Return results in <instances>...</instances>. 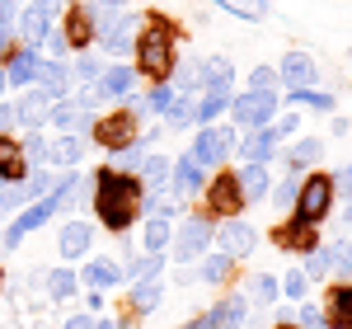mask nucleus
<instances>
[{
	"label": "nucleus",
	"mask_w": 352,
	"mask_h": 329,
	"mask_svg": "<svg viewBox=\"0 0 352 329\" xmlns=\"http://www.w3.org/2000/svg\"><path fill=\"white\" fill-rule=\"evenodd\" d=\"M141 193H146V184H141L136 174L113 169V164H104V169L94 174V212H99V221L109 226L113 235H122V231L136 221Z\"/></svg>",
	"instance_id": "1"
},
{
	"label": "nucleus",
	"mask_w": 352,
	"mask_h": 329,
	"mask_svg": "<svg viewBox=\"0 0 352 329\" xmlns=\"http://www.w3.org/2000/svg\"><path fill=\"white\" fill-rule=\"evenodd\" d=\"M174 43H179V28L169 24L164 14H151L141 38H136V76L160 85L174 71Z\"/></svg>",
	"instance_id": "2"
},
{
	"label": "nucleus",
	"mask_w": 352,
	"mask_h": 329,
	"mask_svg": "<svg viewBox=\"0 0 352 329\" xmlns=\"http://www.w3.org/2000/svg\"><path fill=\"white\" fill-rule=\"evenodd\" d=\"M76 189H80V169H71V174H66V179H61V184H56V189L47 193V198H38V202H28L24 212H19V217H14L10 226H5V231H0V254H10V249H19V240H24L28 231H38V226H47L56 207H66V202L76 198Z\"/></svg>",
	"instance_id": "3"
},
{
	"label": "nucleus",
	"mask_w": 352,
	"mask_h": 329,
	"mask_svg": "<svg viewBox=\"0 0 352 329\" xmlns=\"http://www.w3.org/2000/svg\"><path fill=\"white\" fill-rule=\"evenodd\" d=\"M132 85H136V66H122V61H113L109 71H99V81H94V85H85L76 104L89 113L94 104H104V99H127V94H132Z\"/></svg>",
	"instance_id": "4"
},
{
	"label": "nucleus",
	"mask_w": 352,
	"mask_h": 329,
	"mask_svg": "<svg viewBox=\"0 0 352 329\" xmlns=\"http://www.w3.org/2000/svg\"><path fill=\"white\" fill-rule=\"evenodd\" d=\"M329 207H333V179H329V174H310L296 193V221L320 226V221L329 217Z\"/></svg>",
	"instance_id": "5"
},
{
	"label": "nucleus",
	"mask_w": 352,
	"mask_h": 329,
	"mask_svg": "<svg viewBox=\"0 0 352 329\" xmlns=\"http://www.w3.org/2000/svg\"><path fill=\"white\" fill-rule=\"evenodd\" d=\"M230 113H235V123L249 127V132H263L268 127V118H277V94L272 89H244L230 99Z\"/></svg>",
	"instance_id": "6"
},
{
	"label": "nucleus",
	"mask_w": 352,
	"mask_h": 329,
	"mask_svg": "<svg viewBox=\"0 0 352 329\" xmlns=\"http://www.w3.org/2000/svg\"><path fill=\"white\" fill-rule=\"evenodd\" d=\"M52 189H56V184H52V174H47V169H33V174L19 179V184H0V217H10V212L19 217L28 202H38L43 193H52Z\"/></svg>",
	"instance_id": "7"
},
{
	"label": "nucleus",
	"mask_w": 352,
	"mask_h": 329,
	"mask_svg": "<svg viewBox=\"0 0 352 329\" xmlns=\"http://www.w3.org/2000/svg\"><path fill=\"white\" fill-rule=\"evenodd\" d=\"M212 235H217V231H212V221L202 217V212H197V217L188 212V217L174 226V240H169V245H174V259H179V264H192L202 249L212 245Z\"/></svg>",
	"instance_id": "8"
},
{
	"label": "nucleus",
	"mask_w": 352,
	"mask_h": 329,
	"mask_svg": "<svg viewBox=\"0 0 352 329\" xmlns=\"http://www.w3.org/2000/svg\"><path fill=\"white\" fill-rule=\"evenodd\" d=\"M61 38L71 52H89L99 43V24H94V10L89 5H66V19H61Z\"/></svg>",
	"instance_id": "9"
},
{
	"label": "nucleus",
	"mask_w": 352,
	"mask_h": 329,
	"mask_svg": "<svg viewBox=\"0 0 352 329\" xmlns=\"http://www.w3.org/2000/svg\"><path fill=\"white\" fill-rule=\"evenodd\" d=\"M230 151H240V137H235V127H202L188 156L202 164V169H207V164H221L226 156H230Z\"/></svg>",
	"instance_id": "10"
},
{
	"label": "nucleus",
	"mask_w": 352,
	"mask_h": 329,
	"mask_svg": "<svg viewBox=\"0 0 352 329\" xmlns=\"http://www.w3.org/2000/svg\"><path fill=\"white\" fill-rule=\"evenodd\" d=\"M94 141L104 146V151H122V146H132L136 141V118L127 109H113V113H104V118H94Z\"/></svg>",
	"instance_id": "11"
},
{
	"label": "nucleus",
	"mask_w": 352,
	"mask_h": 329,
	"mask_svg": "<svg viewBox=\"0 0 352 329\" xmlns=\"http://www.w3.org/2000/svg\"><path fill=\"white\" fill-rule=\"evenodd\" d=\"M207 207H212V217H240L244 212V198H240V184H235V174L226 169V174H217L212 184H207Z\"/></svg>",
	"instance_id": "12"
},
{
	"label": "nucleus",
	"mask_w": 352,
	"mask_h": 329,
	"mask_svg": "<svg viewBox=\"0 0 352 329\" xmlns=\"http://www.w3.org/2000/svg\"><path fill=\"white\" fill-rule=\"evenodd\" d=\"M217 240H221V254H226V259H244V254L258 249V231H254L244 217H230L217 231Z\"/></svg>",
	"instance_id": "13"
},
{
	"label": "nucleus",
	"mask_w": 352,
	"mask_h": 329,
	"mask_svg": "<svg viewBox=\"0 0 352 329\" xmlns=\"http://www.w3.org/2000/svg\"><path fill=\"white\" fill-rule=\"evenodd\" d=\"M202 189H207V174H202V164L184 151L179 160L169 164V193L184 202V198H192V193H202Z\"/></svg>",
	"instance_id": "14"
},
{
	"label": "nucleus",
	"mask_w": 352,
	"mask_h": 329,
	"mask_svg": "<svg viewBox=\"0 0 352 329\" xmlns=\"http://www.w3.org/2000/svg\"><path fill=\"white\" fill-rule=\"evenodd\" d=\"M33 89H43L52 104H61V99H66V89H71V71H66V61H47V56H38Z\"/></svg>",
	"instance_id": "15"
},
{
	"label": "nucleus",
	"mask_w": 352,
	"mask_h": 329,
	"mask_svg": "<svg viewBox=\"0 0 352 329\" xmlns=\"http://www.w3.org/2000/svg\"><path fill=\"white\" fill-rule=\"evenodd\" d=\"M272 240H277L282 249H292V254H315V249H320V231L292 217V221H282V226L272 231Z\"/></svg>",
	"instance_id": "16"
},
{
	"label": "nucleus",
	"mask_w": 352,
	"mask_h": 329,
	"mask_svg": "<svg viewBox=\"0 0 352 329\" xmlns=\"http://www.w3.org/2000/svg\"><path fill=\"white\" fill-rule=\"evenodd\" d=\"M132 28H136V14H122V19H113V24L99 28V43H94V47H104L109 56H127V52H136Z\"/></svg>",
	"instance_id": "17"
},
{
	"label": "nucleus",
	"mask_w": 352,
	"mask_h": 329,
	"mask_svg": "<svg viewBox=\"0 0 352 329\" xmlns=\"http://www.w3.org/2000/svg\"><path fill=\"white\" fill-rule=\"evenodd\" d=\"M277 81H287V89H315V81H320V71H315V56H305L296 47V52L282 56V71H277Z\"/></svg>",
	"instance_id": "18"
},
{
	"label": "nucleus",
	"mask_w": 352,
	"mask_h": 329,
	"mask_svg": "<svg viewBox=\"0 0 352 329\" xmlns=\"http://www.w3.org/2000/svg\"><path fill=\"white\" fill-rule=\"evenodd\" d=\"M47 113H52V99H47L43 89H24V94L14 99V118H19V127H28V132H43Z\"/></svg>",
	"instance_id": "19"
},
{
	"label": "nucleus",
	"mask_w": 352,
	"mask_h": 329,
	"mask_svg": "<svg viewBox=\"0 0 352 329\" xmlns=\"http://www.w3.org/2000/svg\"><path fill=\"white\" fill-rule=\"evenodd\" d=\"M47 123H52V127H61V137H85V132L94 127V118H89V113H85L76 99H61V104H52Z\"/></svg>",
	"instance_id": "20"
},
{
	"label": "nucleus",
	"mask_w": 352,
	"mask_h": 329,
	"mask_svg": "<svg viewBox=\"0 0 352 329\" xmlns=\"http://www.w3.org/2000/svg\"><path fill=\"white\" fill-rule=\"evenodd\" d=\"M202 320H207V329H240L244 320H249V301H244V292H230V297L217 301Z\"/></svg>",
	"instance_id": "21"
},
{
	"label": "nucleus",
	"mask_w": 352,
	"mask_h": 329,
	"mask_svg": "<svg viewBox=\"0 0 352 329\" xmlns=\"http://www.w3.org/2000/svg\"><path fill=\"white\" fill-rule=\"evenodd\" d=\"M47 33H52V14H43V10L24 5V10H19V43H24V47H33V52H43Z\"/></svg>",
	"instance_id": "22"
},
{
	"label": "nucleus",
	"mask_w": 352,
	"mask_h": 329,
	"mask_svg": "<svg viewBox=\"0 0 352 329\" xmlns=\"http://www.w3.org/2000/svg\"><path fill=\"white\" fill-rule=\"evenodd\" d=\"M38 56L43 52H33V47H14L10 52V61H5V85H19V89H33V71H38Z\"/></svg>",
	"instance_id": "23"
},
{
	"label": "nucleus",
	"mask_w": 352,
	"mask_h": 329,
	"mask_svg": "<svg viewBox=\"0 0 352 329\" xmlns=\"http://www.w3.org/2000/svg\"><path fill=\"white\" fill-rule=\"evenodd\" d=\"M235 184H240V198H244V202H258V198H268V193H272L268 164H244L240 174H235Z\"/></svg>",
	"instance_id": "24"
},
{
	"label": "nucleus",
	"mask_w": 352,
	"mask_h": 329,
	"mask_svg": "<svg viewBox=\"0 0 352 329\" xmlns=\"http://www.w3.org/2000/svg\"><path fill=\"white\" fill-rule=\"evenodd\" d=\"M151 151H155V137H136L132 146L113 151V169H122V174H141V164L151 160Z\"/></svg>",
	"instance_id": "25"
},
{
	"label": "nucleus",
	"mask_w": 352,
	"mask_h": 329,
	"mask_svg": "<svg viewBox=\"0 0 352 329\" xmlns=\"http://www.w3.org/2000/svg\"><path fill=\"white\" fill-rule=\"evenodd\" d=\"M33 169L24 164V156H19V141L14 137H0V184H19V179H28Z\"/></svg>",
	"instance_id": "26"
},
{
	"label": "nucleus",
	"mask_w": 352,
	"mask_h": 329,
	"mask_svg": "<svg viewBox=\"0 0 352 329\" xmlns=\"http://www.w3.org/2000/svg\"><path fill=\"white\" fill-rule=\"evenodd\" d=\"M89 240H94V231L85 221H66L61 235H56V249H61V259H80L85 249H89Z\"/></svg>",
	"instance_id": "27"
},
{
	"label": "nucleus",
	"mask_w": 352,
	"mask_h": 329,
	"mask_svg": "<svg viewBox=\"0 0 352 329\" xmlns=\"http://www.w3.org/2000/svg\"><path fill=\"white\" fill-rule=\"evenodd\" d=\"M80 160H85V137H56V141H47V164L80 169Z\"/></svg>",
	"instance_id": "28"
},
{
	"label": "nucleus",
	"mask_w": 352,
	"mask_h": 329,
	"mask_svg": "<svg viewBox=\"0 0 352 329\" xmlns=\"http://www.w3.org/2000/svg\"><path fill=\"white\" fill-rule=\"evenodd\" d=\"M230 81H235L230 56H202V61H197V85H202V89H212V85H230Z\"/></svg>",
	"instance_id": "29"
},
{
	"label": "nucleus",
	"mask_w": 352,
	"mask_h": 329,
	"mask_svg": "<svg viewBox=\"0 0 352 329\" xmlns=\"http://www.w3.org/2000/svg\"><path fill=\"white\" fill-rule=\"evenodd\" d=\"M230 109V85H212V89H202V99H197V123H207L212 127V118Z\"/></svg>",
	"instance_id": "30"
},
{
	"label": "nucleus",
	"mask_w": 352,
	"mask_h": 329,
	"mask_svg": "<svg viewBox=\"0 0 352 329\" xmlns=\"http://www.w3.org/2000/svg\"><path fill=\"white\" fill-rule=\"evenodd\" d=\"M164 301V287L151 277V282H132V310L136 315H155Z\"/></svg>",
	"instance_id": "31"
},
{
	"label": "nucleus",
	"mask_w": 352,
	"mask_h": 329,
	"mask_svg": "<svg viewBox=\"0 0 352 329\" xmlns=\"http://www.w3.org/2000/svg\"><path fill=\"white\" fill-rule=\"evenodd\" d=\"M240 151H244V160H249V164H268V160H272V151H277V137H272V127L254 132V137L244 141Z\"/></svg>",
	"instance_id": "32"
},
{
	"label": "nucleus",
	"mask_w": 352,
	"mask_h": 329,
	"mask_svg": "<svg viewBox=\"0 0 352 329\" xmlns=\"http://www.w3.org/2000/svg\"><path fill=\"white\" fill-rule=\"evenodd\" d=\"M146 254H164L169 249V240H174V226H169V217H151L146 221Z\"/></svg>",
	"instance_id": "33"
},
{
	"label": "nucleus",
	"mask_w": 352,
	"mask_h": 329,
	"mask_svg": "<svg viewBox=\"0 0 352 329\" xmlns=\"http://www.w3.org/2000/svg\"><path fill=\"white\" fill-rule=\"evenodd\" d=\"M324 329H352V306H348V297H343V287H333V292H329Z\"/></svg>",
	"instance_id": "34"
},
{
	"label": "nucleus",
	"mask_w": 352,
	"mask_h": 329,
	"mask_svg": "<svg viewBox=\"0 0 352 329\" xmlns=\"http://www.w3.org/2000/svg\"><path fill=\"white\" fill-rule=\"evenodd\" d=\"M85 282L99 287V292H104V287H118V282H122V268H118L113 259H94V264L85 268Z\"/></svg>",
	"instance_id": "35"
},
{
	"label": "nucleus",
	"mask_w": 352,
	"mask_h": 329,
	"mask_svg": "<svg viewBox=\"0 0 352 329\" xmlns=\"http://www.w3.org/2000/svg\"><path fill=\"white\" fill-rule=\"evenodd\" d=\"M226 14H235V19H268L272 0H217Z\"/></svg>",
	"instance_id": "36"
},
{
	"label": "nucleus",
	"mask_w": 352,
	"mask_h": 329,
	"mask_svg": "<svg viewBox=\"0 0 352 329\" xmlns=\"http://www.w3.org/2000/svg\"><path fill=\"white\" fill-rule=\"evenodd\" d=\"M47 297L52 301H71L76 297V268H52L47 273Z\"/></svg>",
	"instance_id": "37"
},
{
	"label": "nucleus",
	"mask_w": 352,
	"mask_h": 329,
	"mask_svg": "<svg viewBox=\"0 0 352 329\" xmlns=\"http://www.w3.org/2000/svg\"><path fill=\"white\" fill-rule=\"evenodd\" d=\"M19 156H24L28 169H43V164H47V141H43V132H28V137L19 141Z\"/></svg>",
	"instance_id": "38"
},
{
	"label": "nucleus",
	"mask_w": 352,
	"mask_h": 329,
	"mask_svg": "<svg viewBox=\"0 0 352 329\" xmlns=\"http://www.w3.org/2000/svg\"><path fill=\"white\" fill-rule=\"evenodd\" d=\"M320 151H324V141H320V137H300L296 146H292V174L305 169L310 160H320Z\"/></svg>",
	"instance_id": "39"
},
{
	"label": "nucleus",
	"mask_w": 352,
	"mask_h": 329,
	"mask_svg": "<svg viewBox=\"0 0 352 329\" xmlns=\"http://www.w3.org/2000/svg\"><path fill=\"white\" fill-rule=\"evenodd\" d=\"M188 123H197V99L192 94H179L169 104V127H188Z\"/></svg>",
	"instance_id": "40"
},
{
	"label": "nucleus",
	"mask_w": 352,
	"mask_h": 329,
	"mask_svg": "<svg viewBox=\"0 0 352 329\" xmlns=\"http://www.w3.org/2000/svg\"><path fill=\"white\" fill-rule=\"evenodd\" d=\"M174 99H179V89L160 81L151 94H146V99H141V109H146V113H169V104H174Z\"/></svg>",
	"instance_id": "41"
},
{
	"label": "nucleus",
	"mask_w": 352,
	"mask_h": 329,
	"mask_svg": "<svg viewBox=\"0 0 352 329\" xmlns=\"http://www.w3.org/2000/svg\"><path fill=\"white\" fill-rule=\"evenodd\" d=\"M287 99L292 104H305V109H320V113L333 109V94H324V89H287Z\"/></svg>",
	"instance_id": "42"
},
{
	"label": "nucleus",
	"mask_w": 352,
	"mask_h": 329,
	"mask_svg": "<svg viewBox=\"0 0 352 329\" xmlns=\"http://www.w3.org/2000/svg\"><path fill=\"white\" fill-rule=\"evenodd\" d=\"M160 268H164V254H146V259H136L127 268V277L132 282H151V277H160Z\"/></svg>",
	"instance_id": "43"
},
{
	"label": "nucleus",
	"mask_w": 352,
	"mask_h": 329,
	"mask_svg": "<svg viewBox=\"0 0 352 329\" xmlns=\"http://www.w3.org/2000/svg\"><path fill=\"white\" fill-rule=\"evenodd\" d=\"M230 268H235V259H226V254H212V259H207V264H202V282H226V277H230Z\"/></svg>",
	"instance_id": "44"
},
{
	"label": "nucleus",
	"mask_w": 352,
	"mask_h": 329,
	"mask_svg": "<svg viewBox=\"0 0 352 329\" xmlns=\"http://www.w3.org/2000/svg\"><path fill=\"white\" fill-rule=\"evenodd\" d=\"M89 10H94V24L104 28V24H113V19H122V14H127V0H94Z\"/></svg>",
	"instance_id": "45"
},
{
	"label": "nucleus",
	"mask_w": 352,
	"mask_h": 329,
	"mask_svg": "<svg viewBox=\"0 0 352 329\" xmlns=\"http://www.w3.org/2000/svg\"><path fill=\"white\" fill-rule=\"evenodd\" d=\"M296 193H300V179L292 174V179H282V184L272 189V202H277V207H296Z\"/></svg>",
	"instance_id": "46"
},
{
	"label": "nucleus",
	"mask_w": 352,
	"mask_h": 329,
	"mask_svg": "<svg viewBox=\"0 0 352 329\" xmlns=\"http://www.w3.org/2000/svg\"><path fill=\"white\" fill-rule=\"evenodd\" d=\"M329 268H338V273H352V245H348V240L329 245Z\"/></svg>",
	"instance_id": "47"
},
{
	"label": "nucleus",
	"mask_w": 352,
	"mask_h": 329,
	"mask_svg": "<svg viewBox=\"0 0 352 329\" xmlns=\"http://www.w3.org/2000/svg\"><path fill=\"white\" fill-rule=\"evenodd\" d=\"M296 329H324V310L320 306H296Z\"/></svg>",
	"instance_id": "48"
},
{
	"label": "nucleus",
	"mask_w": 352,
	"mask_h": 329,
	"mask_svg": "<svg viewBox=\"0 0 352 329\" xmlns=\"http://www.w3.org/2000/svg\"><path fill=\"white\" fill-rule=\"evenodd\" d=\"M71 81H85V85H94V81H99V61H94V56L85 52L80 61H76V71H71Z\"/></svg>",
	"instance_id": "49"
},
{
	"label": "nucleus",
	"mask_w": 352,
	"mask_h": 329,
	"mask_svg": "<svg viewBox=\"0 0 352 329\" xmlns=\"http://www.w3.org/2000/svg\"><path fill=\"white\" fill-rule=\"evenodd\" d=\"M305 277H324L329 273V249H315V254H305Z\"/></svg>",
	"instance_id": "50"
},
{
	"label": "nucleus",
	"mask_w": 352,
	"mask_h": 329,
	"mask_svg": "<svg viewBox=\"0 0 352 329\" xmlns=\"http://www.w3.org/2000/svg\"><path fill=\"white\" fill-rule=\"evenodd\" d=\"M277 287H282V292H287V297H292V301H300V297H305V273H300V268H292V273L282 277V282H277Z\"/></svg>",
	"instance_id": "51"
},
{
	"label": "nucleus",
	"mask_w": 352,
	"mask_h": 329,
	"mask_svg": "<svg viewBox=\"0 0 352 329\" xmlns=\"http://www.w3.org/2000/svg\"><path fill=\"white\" fill-rule=\"evenodd\" d=\"M249 89H277V71H272V66H258V71L249 76Z\"/></svg>",
	"instance_id": "52"
},
{
	"label": "nucleus",
	"mask_w": 352,
	"mask_h": 329,
	"mask_svg": "<svg viewBox=\"0 0 352 329\" xmlns=\"http://www.w3.org/2000/svg\"><path fill=\"white\" fill-rule=\"evenodd\" d=\"M66 52H71V47H66V38H61V28H52V33H47V61H61Z\"/></svg>",
	"instance_id": "53"
},
{
	"label": "nucleus",
	"mask_w": 352,
	"mask_h": 329,
	"mask_svg": "<svg viewBox=\"0 0 352 329\" xmlns=\"http://www.w3.org/2000/svg\"><path fill=\"white\" fill-rule=\"evenodd\" d=\"M14 123H19V118H14V104H0V137H10Z\"/></svg>",
	"instance_id": "54"
},
{
	"label": "nucleus",
	"mask_w": 352,
	"mask_h": 329,
	"mask_svg": "<svg viewBox=\"0 0 352 329\" xmlns=\"http://www.w3.org/2000/svg\"><path fill=\"white\" fill-rule=\"evenodd\" d=\"M296 123H300V118H292V113H287V118H277V123H272V137H292V132H296Z\"/></svg>",
	"instance_id": "55"
},
{
	"label": "nucleus",
	"mask_w": 352,
	"mask_h": 329,
	"mask_svg": "<svg viewBox=\"0 0 352 329\" xmlns=\"http://www.w3.org/2000/svg\"><path fill=\"white\" fill-rule=\"evenodd\" d=\"M66 5H76V0H33V10H43V14H56V10H66Z\"/></svg>",
	"instance_id": "56"
},
{
	"label": "nucleus",
	"mask_w": 352,
	"mask_h": 329,
	"mask_svg": "<svg viewBox=\"0 0 352 329\" xmlns=\"http://www.w3.org/2000/svg\"><path fill=\"white\" fill-rule=\"evenodd\" d=\"M61 329H94V315H89V310H80V315H71Z\"/></svg>",
	"instance_id": "57"
},
{
	"label": "nucleus",
	"mask_w": 352,
	"mask_h": 329,
	"mask_svg": "<svg viewBox=\"0 0 352 329\" xmlns=\"http://www.w3.org/2000/svg\"><path fill=\"white\" fill-rule=\"evenodd\" d=\"M333 189H343V193H352V164L343 169V179H333Z\"/></svg>",
	"instance_id": "58"
},
{
	"label": "nucleus",
	"mask_w": 352,
	"mask_h": 329,
	"mask_svg": "<svg viewBox=\"0 0 352 329\" xmlns=\"http://www.w3.org/2000/svg\"><path fill=\"white\" fill-rule=\"evenodd\" d=\"M94 329H127L122 320H94Z\"/></svg>",
	"instance_id": "59"
},
{
	"label": "nucleus",
	"mask_w": 352,
	"mask_h": 329,
	"mask_svg": "<svg viewBox=\"0 0 352 329\" xmlns=\"http://www.w3.org/2000/svg\"><path fill=\"white\" fill-rule=\"evenodd\" d=\"M343 297H348V306H352V282H348V287H343Z\"/></svg>",
	"instance_id": "60"
},
{
	"label": "nucleus",
	"mask_w": 352,
	"mask_h": 329,
	"mask_svg": "<svg viewBox=\"0 0 352 329\" xmlns=\"http://www.w3.org/2000/svg\"><path fill=\"white\" fill-rule=\"evenodd\" d=\"M0 297H5V268H0Z\"/></svg>",
	"instance_id": "61"
},
{
	"label": "nucleus",
	"mask_w": 352,
	"mask_h": 329,
	"mask_svg": "<svg viewBox=\"0 0 352 329\" xmlns=\"http://www.w3.org/2000/svg\"><path fill=\"white\" fill-rule=\"evenodd\" d=\"M0 99H5V71H0Z\"/></svg>",
	"instance_id": "62"
},
{
	"label": "nucleus",
	"mask_w": 352,
	"mask_h": 329,
	"mask_svg": "<svg viewBox=\"0 0 352 329\" xmlns=\"http://www.w3.org/2000/svg\"><path fill=\"white\" fill-rule=\"evenodd\" d=\"M343 217H348V221H352V202H348V212H343Z\"/></svg>",
	"instance_id": "63"
},
{
	"label": "nucleus",
	"mask_w": 352,
	"mask_h": 329,
	"mask_svg": "<svg viewBox=\"0 0 352 329\" xmlns=\"http://www.w3.org/2000/svg\"><path fill=\"white\" fill-rule=\"evenodd\" d=\"M277 329H296V325H277Z\"/></svg>",
	"instance_id": "64"
}]
</instances>
